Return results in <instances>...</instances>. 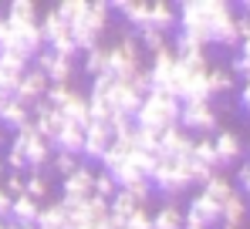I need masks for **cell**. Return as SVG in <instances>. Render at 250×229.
I'll use <instances>...</instances> for the list:
<instances>
[{
    "label": "cell",
    "instance_id": "24",
    "mask_svg": "<svg viewBox=\"0 0 250 229\" xmlns=\"http://www.w3.org/2000/svg\"><path fill=\"white\" fill-rule=\"evenodd\" d=\"M34 229H71V219H68L64 206H61V202H54V206H44L41 212H38Z\"/></svg>",
    "mask_w": 250,
    "mask_h": 229
},
{
    "label": "cell",
    "instance_id": "29",
    "mask_svg": "<svg viewBox=\"0 0 250 229\" xmlns=\"http://www.w3.org/2000/svg\"><path fill=\"white\" fill-rule=\"evenodd\" d=\"M139 206H142L139 199H132L125 189H119L115 195H112V202H108V212H112V216H122V219H128V216H132Z\"/></svg>",
    "mask_w": 250,
    "mask_h": 229
},
{
    "label": "cell",
    "instance_id": "6",
    "mask_svg": "<svg viewBox=\"0 0 250 229\" xmlns=\"http://www.w3.org/2000/svg\"><path fill=\"white\" fill-rule=\"evenodd\" d=\"M88 195H95V172L91 169H84L78 165L71 175H64V186H61V206L68 209V206H78L84 202Z\"/></svg>",
    "mask_w": 250,
    "mask_h": 229
},
{
    "label": "cell",
    "instance_id": "41",
    "mask_svg": "<svg viewBox=\"0 0 250 229\" xmlns=\"http://www.w3.org/2000/svg\"><path fill=\"white\" fill-rule=\"evenodd\" d=\"M230 75H240L244 81H250V57L237 54V57H233V64H230Z\"/></svg>",
    "mask_w": 250,
    "mask_h": 229
},
{
    "label": "cell",
    "instance_id": "9",
    "mask_svg": "<svg viewBox=\"0 0 250 229\" xmlns=\"http://www.w3.org/2000/svg\"><path fill=\"white\" fill-rule=\"evenodd\" d=\"M146 71H149V81H152V91L172 95V81H176V54H172V47L156 51L152 54V68H146Z\"/></svg>",
    "mask_w": 250,
    "mask_h": 229
},
{
    "label": "cell",
    "instance_id": "43",
    "mask_svg": "<svg viewBox=\"0 0 250 229\" xmlns=\"http://www.w3.org/2000/svg\"><path fill=\"white\" fill-rule=\"evenodd\" d=\"M237 182H240V189H244L240 195H244V199L250 202V162H247V165H240V172H237Z\"/></svg>",
    "mask_w": 250,
    "mask_h": 229
},
{
    "label": "cell",
    "instance_id": "2",
    "mask_svg": "<svg viewBox=\"0 0 250 229\" xmlns=\"http://www.w3.org/2000/svg\"><path fill=\"white\" fill-rule=\"evenodd\" d=\"M223 3L227 0H183L179 3V17H176L179 34H189L193 40H200L207 47L209 44V24L223 10Z\"/></svg>",
    "mask_w": 250,
    "mask_h": 229
},
{
    "label": "cell",
    "instance_id": "32",
    "mask_svg": "<svg viewBox=\"0 0 250 229\" xmlns=\"http://www.w3.org/2000/svg\"><path fill=\"white\" fill-rule=\"evenodd\" d=\"M172 54H176V57H207V54H203V44L193 40L189 34H176V47H172Z\"/></svg>",
    "mask_w": 250,
    "mask_h": 229
},
{
    "label": "cell",
    "instance_id": "15",
    "mask_svg": "<svg viewBox=\"0 0 250 229\" xmlns=\"http://www.w3.org/2000/svg\"><path fill=\"white\" fill-rule=\"evenodd\" d=\"M186 219H193V223H200L203 229H213L220 223V202H213L209 195H193V202H189V212H186Z\"/></svg>",
    "mask_w": 250,
    "mask_h": 229
},
{
    "label": "cell",
    "instance_id": "1",
    "mask_svg": "<svg viewBox=\"0 0 250 229\" xmlns=\"http://www.w3.org/2000/svg\"><path fill=\"white\" fill-rule=\"evenodd\" d=\"M179 101L166 91H149L135 112V128H149V132H166L172 125H179Z\"/></svg>",
    "mask_w": 250,
    "mask_h": 229
},
{
    "label": "cell",
    "instance_id": "21",
    "mask_svg": "<svg viewBox=\"0 0 250 229\" xmlns=\"http://www.w3.org/2000/svg\"><path fill=\"white\" fill-rule=\"evenodd\" d=\"M3 20L14 24V27H38V7L31 0H14L7 7V17Z\"/></svg>",
    "mask_w": 250,
    "mask_h": 229
},
{
    "label": "cell",
    "instance_id": "7",
    "mask_svg": "<svg viewBox=\"0 0 250 229\" xmlns=\"http://www.w3.org/2000/svg\"><path fill=\"white\" fill-rule=\"evenodd\" d=\"M14 138H17L21 149H24V162H27V169H44V165L51 162V142H44L34 125H24Z\"/></svg>",
    "mask_w": 250,
    "mask_h": 229
},
{
    "label": "cell",
    "instance_id": "11",
    "mask_svg": "<svg viewBox=\"0 0 250 229\" xmlns=\"http://www.w3.org/2000/svg\"><path fill=\"white\" fill-rule=\"evenodd\" d=\"M193 142H196V138H193L189 132H183L179 125H172V128H166V132L159 135V155H163V158H179V162H183V158L193 155Z\"/></svg>",
    "mask_w": 250,
    "mask_h": 229
},
{
    "label": "cell",
    "instance_id": "38",
    "mask_svg": "<svg viewBox=\"0 0 250 229\" xmlns=\"http://www.w3.org/2000/svg\"><path fill=\"white\" fill-rule=\"evenodd\" d=\"M125 229H152V216L146 212V206H139V209L125 219Z\"/></svg>",
    "mask_w": 250,
    "mask_h": 229
},
{
    "label": "cell",
    "instance_id": "27",
    "mask_svg": "<svg viewBox=\"0 0 250 229\" xmlns=\"http://www.w3.org/2000/svg\"><path fill=\"white\" fill-rule=\"evenodd\" d=\"M233 192H237V189H233V182H230L227 175H220V172H213L207 182H203V195H209V199H213V202H220V206H223Z\"/></svg>",
    "mask_w": 250,
    "mask_h": 229
},
{
    "label": "cell",
    "instance_id": "23",
    "mask_svg": "<svg viewBox=\"0 0 250 229\" xmlns=\"http://www.w3.org/2000/svg\"><path fill=\"white\" fill-rule=\"evenodd\" d=\"M108 7H112V10H122L125 20L135 24L139 31L149 27V3H142V0H115V3H108Z\"/></svg>",
    "mask_w": 250,
    "mask_h": 229
},
{
    "label": "cell",
    "instance_id": "16",
    "mask_svg": "<svg viewBox=\"0 0 250 229\" xmlns=\"http://www.w3.org/2000/svg\"><path fill=\"white\" fill-rule=\"evenodd\" d=\"M108 145H112V132L105 125H88L84 128V149H82L84 158H98L102 162V155L108 152Z\"/></svg>",
    "mask_w": 250,
    "mask_h": 229
},
{
    "label": "cell",
    "instance_id": "42",
    "mask_svg": "<svg viewBox=\"0 0 250 229\" xmlns=\"http://www.w3.org/2000/svg\"><path fill=\"white\" fill-rule=\"evenodd\" d=\"M3 192H7L10 199H17V195H24V179H21V175H10V179L3 182Z\"/></svg>",
    "mask_w": 250,
    "mask_h": 229
},
{
    "label": "cell",
    "instance_id": "5",
    "mask_svg": "<svg viewBox=\"0 0 250 229\" xmlns=\"http://www.w3.org/2000/svg\"><path fill=\"white\" fill-rule=\"evenodd\" d=\"M149 182H152V189L166 192V195H176V192H183L193 179H189V172H186V158L179 162V158H156V165H152V172H149Z\"/></svg>",
    "mask_w": 250,
    "mask_h": 229
},
{
    "label": "cell",
    "instance_id": "10",
    "mask_svg": "<svg viewBox=\"0 0 250 229\" xmlns=\"http://www.w3.org/2000/svg\"><path fill=\"white\" fill-rule=\"evenodd\" d=\"M47 77L38 71V68H27L24 77H21V84H17V91H14V101L17 105H24V108H34L38 101H44V95H47Z\"/></svg>",
    "mask_w": 250,
    "mask_h": 229
},
{
    "label": "cell",
    "instance_id": "34",
    "mask_svg": "<svg viewBox=\"0 0 250 229\" xmlns=\"http://www.w3.org/2000/svg\"><path fill=\"white\" fill-rule=\"evenodd\" d=\"M3 169H14V175L27 172V162H24V149H21V142H17V138L10 142V152H7V162H3Z\"/></svg>",
    "mask_w": 250,
    "mask_h": 229
},
{
    "label": "cell",
    "instance_id": "50",
    "mask_svg": "<svg viewBox=\"0 0 250 229\" xmlns=\"http://www.w3.org/2000/svg\"><path fill=\"white\" fill-rule=\"evenodd\" d=\"M183 229H200V226H183Z\"/></svg>",
    "mask_w": 250,
    "mask_h": 229
},
{
    "label": "cell",
    "instance_id": "17",
    "mask_svg": "<svg viewBox=\"0 0 250 229\" xmlns=\"http://www.w3.org/2000/svg\"><path fill=\"white\" fill-rule=\"evenodd\" d=\"M14 128V132H21L24 125H31V108H24V105H17L14 98H3L0 95V128Z\"/></svg>",
    "mask_w": 250,
    "mask_h": 229
},
{
    "label": "cell",
    "instance_id": "18",
    "mask_svg": "<svg viewBox=\"0 0 250 229\" xmlns=\"http://www.w3.org/2000/svg\"><path fill=\"white\" fill-rule=\"evenodd\" d=\"M38 212H41V202L31 199V195H17L10 202V223H17V226H34Z\"/></svg>",
    "mask_w": 250,
    "mask_h": 229
},
{
    "label": "cell",
    "instance_id": "28",
    "mask_svg": "<svg viewBox=\"0 0 250 229\" xmlns=\"http://www.w3.org/2000/svg\"><path fill=\"white\" fill-rule=\"evenodd\" d=\"M58 152H68V155H82L84 149V128H75V125H64V132L54 138Z\"/></svg>",
    "mask_w": 250,
    "mask_h": 229
},
{
    "label": "cell",
    "instance_id": "25",
    "mask_svg": "<svg viewBox=\"0 0 250 229\" xmlns=\"http://www.w3.org/2000/svg\"><path fill=\"white\" fill-rule=\"evenodd\" d=\"M207 91H209V98H216V95H227V91H233V75H230V68L209 64V71H207Z\"/></svg>",
    "mask_w": 250,
    "mask_h": 229
},
{
    "label": "cell",
    "instance_id": "40",
    "mask_svg": "<svg viewBox=\"0 0 250 229\" xmlns=\"http://www.w3.org/2000/svg\"><path fill=\"white\" fill-rule=\"evenodd\" d=\"M142 44L156 54V51H163V47H169L166 44V34H159V31H142Z\"/></svg>",
    "mask_w": 250,
    "mask_h": 229
},
{
    "label": "cell",
    "instance_id": "36",
    "mask_svg": "<svg viewBox=\"0 0 250 229\" xmlns=\"http://www.w3.org/2000/svg\"><path fill=\"white\" fill-rule=\"evenodd\" d=\"M115 192H119V186H115V179L108 172H95V195H102L105 202H112Z\"/></svg>",
    "mask_w": 250,
    "mask_h": 229
},
{
    "label": "cell",
    "instance_id": "14",
    "mask_svg": "<svg viewBox=\"0 0 250 229\" xmlns=\"http://www.w3.org/2000/svg\"><path fill=\"white\" fill-rule=\"evenodd\" d=\"M108 101H112V108H115L119 114L135 118L139 105H142V95L132 88V81H112V88H108Z\"/></svg>",
    "mask_w": 250,
    "mask_h": 229
},
{
    "label": "cell",
    "instance_id": "31",
    "mask_svg": "<svg viewBox=\"0 0 250 229\" xmlns=\"http://www.w3.org/2000/svg\"><path fill=\"white\" fill-rule=\"evenodd\" d=\"M152 229H183V212L176 206H163L152 216Z\"/></svg>",
    "mask_w": 250,
    "mask_h": 229
},
{
    "label": "cell",
    "instance_id": "33",
    "mask_svg": "<svg viewBox=\"0 0 250 229\" xmlns=\"http://www.w3.org/2000/svg\"><path fill=\"white\" fill-rule=\"evenodd\" d=\"M54 10H58V17H61V20L75 24V20L82 17L84 10H88V0H61V3H58Z\"/></svg>",
    "mask_w": 250,
    "mask_h": 229
},
{
    "label": "cell",
    "instance_id": "4",
    "mask_svg": "<svg viewBox=\"0 0 250 229\" xmlns=\"http://www.w3.org/2000/svg\"><path fill=\"white\" fill-rule=\"evenodd\" d=\"M108 3L105 0H95V3H88V10H84L82 17L71 24V40H75V47L78 51H95L98 47V38H102V31H105V24H108Z\"/></svg>",
    "mask_w": 250,
    "mask_h": 229
},
{
    "label": "cell",
    "instance_id": "30",
    "mask_svg": "<svg viewBox=\"0 0 250 229\" xmlns=\"http://www.w3.org/2000/svg\"><path fill=\"white\" fill-rule=\"evenodd\" d=\"M193 158L196 162H203L207 169H220V162H216V149H213V138H196L193 142Z\"/></svg>",
    "mask_w": 250,
    "mask_h": 229
},
{
    "label": "cell",
    "instance_id": "51",
    "mask_svg": "<svg viewBox=\"0 0 250 229\" xmlns=\"http://www.w3.org/2000/svg\"><path fill=\"white\" fill-rule=\"evenodd\" d=\"M220 229H237V226H220Z\"/></svg>",
    "mask_w": 250,
    "mask_h": 229
},
{
    "label": "cell",
    "instance_id": "19",
    "mask_svg": "<svg viewBox=\"0 0 250 229\" xmlns=\"http://www.w3.org/2000/svg\"><path fill=\"white\" fill-rule=\"evenodd\" d=\"M213 149H216V162H220V165H233V162L240 158V152H244V145H240V138H237L233 132H216Z\"/></svg>",
    "mask_w": 250,
    "mask_h": 229
},
{
    "label": "cell",
    "instance_id": "35",
    "mask_svg": "<svg viewBox=\"0 0 250 229\" xmlns=\"http://www.w3.org/2000/svg\"><path fill=\"white\" fill-rule=\"evenodd\" d=\"M24 195H31L38 202L47 195V179H44L41 172H31V179H24Z\"/></svg>",
    "mask_w": 250,
    "mask_h": 229
},
{
    "label": "cell",
    "instance_id": "8",
    "mask_svg": "<svg viewBox=\"0 0 250 229\" xmlns=\"http://www.w3.org/2000/svg\"><path fill=\"white\" fill-rule=\"evenodd\" d=\"M179 128L183 132H216V112L209 101H186L179 108Z\"/></svg>",
    "mask_w": 250,
    "mask_h": 229
},
{
    "label": "cell",
    "instance_id": "39",
    "mask_svg": "<svg viewBox=\"0 0 250 229\" xmlns=\"http://www.w3.org/2000/svg\"><path fill=\"white\" fill-rule=\"evenodd\" d=\"M54 169H58V172H64V175H71V172L78 169V155L58 152V155H54Z\"/></svg>",
    "mask_w": 250,
    "mask_h": 229
},
{
    "label": "cell",
    "instance_id": "20",
    "mask_svg": "<svg viewBox=\"0 0 250 229\" xmlns=\"http://www.w3.org/2000/svg\"><path fill=\"white\" fill-rule=\"evenodd\" d=\"M61 114H64V121L68 125H75V128H88L91 125V112H88V95H82V91H75L71 95V101L61 108Z\"/></svg>",
    "mask_w": 250,
    "mask_h": 229
},
{
    "label": "cell",
    "instance_id": "45",
    "mask_svg": "<svg viewBox=\"0 0 250 229\" xmlns=\"http://www.w3.org/2000/svg\"><path fill=\"white\" fill-rule=\"evenodd\" d=\"M240 108L250 114V81H244V88H240Z\"/></svg>",
    "mask_w": 250,
    "mask_h": 229
},
{
    "label": "cell",
    "instance_id": "26",
    "mask_svg": "<svg viewBox=\"0 0 250 229\" xmlns=\"http://www.w3.org/2000/svg\"><path fill=\"white\" fill-rule=\"evenodd\" d=\"M169 27H176V10H172L169 3H149V27H146V31L166 34Z\"/></svg>",
    "mask_w": 250,
    "mask_h": 229
},
{
    "label": "cell",
    "instance_id": "49",
    "mask_svg": "<svg viewBox=\"0 0 250 229\" xmlns=\"http://www.w3.org/2000/svg\"><path fill=\"white\" fill-rule=\"evenodd\" d=\"M0 145H3V128H0Z\"/></svg>",
    "mask_w": 250,
    "mask_h": 229
},
{
    "label": "cell",
    "instance_id": "3",
    "mask_svg": "<svg viewBox=\"0 0 250 229\" xmlns=\"http://www.w3.org/2000/svg\"><path fill=\"white\" fill-rule=\"evenodd\" d=\"M139 71H142V61H139V38L135 34H125L115 47H105V75L112 81H132Z\"/></svg>",
    "mask_w": 250,
    "mask_h": 229
},
{
    "label": "cell",
    "instance_id": "37",
    "mask_svg": "<svg viewBox=\"0 0 250 229\" xmlns=\"http://www.w3.org/2000/svg\"><path fill=\"white\" fill-rule=\"evenodd\" d=\"M84 71L91 77L105 75V47H95V51H88V57H84Z\"/></svg>",
    "mask_w": 250,
    "mask_h": 229
},
{
    "label": "cell",
    "instance_id": "47",
    "mask_svg": "<svg viewBox=\"0 0 250 229\" xmlns=\"http://www.w3.org/2000/svg\"><path fill=\"white\" fill-rule=\"evenodd\" d=\"M7 229H34V226H17V223H10V219H7Z\"/></svg>",
    "mask_w": 250,
    "mask_h": 229
},
{
    "label": "cell",
    "instance_id": "22",
    "mask_svg": "<svg viewBox=\"0 0 250 229\" xmlns=\"http://www.w3.org/2000/svg\"><path fill=\"white\" fill-rule=\"evenodd\" d=\"M244 219H247V199H244L240 192H233V195L220 206V226H237L240 229Z\"/></svg>",
    "mask_w": 250,
    "mask_h": 229
},
{
    "label": "cell",
    "instance_id": "46",
    "mask_svg": "<svg viewBox=\"0 0 250 229\" xmlns=\"http://www.w3.org/2000/svg\"><path fill=\"white\" fill-rule=\"evenodd\" d=\"M240 10H244V17L250 20V0H244V3H240Z\"/></svg>",
    "mask_w": 250,
    "mask_h": 229
},
{
    "label": "cell",
    "instance_id": "12",
    "mask_svg": "<svg viewBox=\"0 0 250 229\" xmlns=\"http://www.w3.org/2000/svg\"><path fill=\"white\" fill-rule=\"evenodd\" d=\"M27 64H31V61L21 57V54H0V95H3V98H14L21 77L27 71Z\"/></svg>",
    "mask_w": 250,
    "mask_h": 229
},
{
    "label": "cell",
    "instance_id": "13",
    "mask_svg": "<svg viewBox=\"0 0 250 229\" xmlns=\"http://www.w3.org/2000/svg\"><path fill=\"white\" fill-rule=\"evenodd\" d=\"M34 68L47 77V84H68V77H71V57L41 51V54L34 57Z\"/></svg>",
    "mask_w": 250,
    "mask_h": 229
},
{
    "label": "cell",
    "instance_id": "48",
    "mask_svg": "<svg viewBox=\"0 0 250 229\" xmlns=\"http://www.w3.org/2000/svg\"><path fill=\"white\" fill-rule=\"evenodd\" d=\"M0 179H3V162H0Z\"/></svg>",
    "mask_w": 250,
    "mask_h": 229
},
{
    "label": "cell",
    "instance_id": "44",
    "mask_svg": "<svg viewBox=\"0 0 250 229\" xmlns=\"http://www.w3.org/2000/svg\"><path fill=\"white\" fill-rule=\"evenodd\" d=\"M10 202H14V199H10V195L3 192V186H0V219H10Z\"/></svg>",
    "mask_w": 250,
    "mask_h": 229
}]
</instances>
